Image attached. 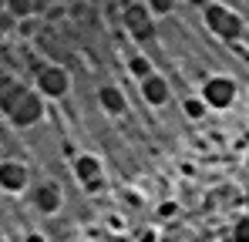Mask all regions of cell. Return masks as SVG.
<instances>
[{
    "mask_svg": "<svg viewBox=\"0 0 249 242\" xmlns=\"http://www.w3.org/2000/svg\"><path fill=\"white\" fill-rule=\"evenodd\" d=\"M44 115V101L37 91H24L17 101H14V108L7 111V118L14 121L17 128H31V124H37Z\"/></svg>",
    "mask_w": 249,
    "mask_h": 242,
    "instance_id": "3",
    "label": "cell"
},
{
    "mask_svg": "<svg viewBox=\"0 0 249 242\" xmlns=\"http://www.w3.org/2000/svg\"><path fill=\"white\" fill-rule=\"evenodd\" d=\"M0 10H3V0H0Z\"/></svg>",
    "mask_w": 249,
    "mask_h": 242,
    "instance_id": "17",
    "label": "cell"
},
{
    "mask_svg": "<svg viewBox=\"0 0 249 242\" xmlns=\"http://www.w3.org/2000/svg\"><path fill=\"white\" fill-rule=\"evenodd\" d=\"M202 98H206V104H212V108H229L232 98H236V84L226 81V78H212L206 84V91H202Z\"/></svg>",
    "mask_w": 249,
    "mask_h": 242,
    "instance_id": "5",
    "label": "cell"
},
{
    "mask_svg": "<svg viewBox=\"0 0 249 242\" xmlns=\"http://www.w3.org/2000/svg\"><path fill=\"white\" fill-rule=\"evenodd\" d=\"M71 87V78L61 64H41L37 68V94L41 98H64Z\"/></svg>",
    "mask_w": 249,
    "mask_h": 242,
    "instance_id": "2",
    "label": "cell"
},
{
    "mask_svg": "<svg viewBox=\"0 0 249 242\" xmlns=\"http://www.w3.org/2000/svg\"><path fill=\"white\" fill-rule=\"evenodd\" d=\"M0 185H3L7 192H20V189L27 185V168L17 165V161H3V165H0Z\"/></svg>",
    "mask_w": 249,
    "mask_h": 242,
    "instance_id": "6",
    "label": "cell"
},
{
    "mask_svg": "<svg viewBox=\"0 0 249 242\" xmlns=\"http://www.w3.org/2000/svg\"><path fill=\"white\" fill-rule=\"evenodd\" d=\"M189 115L199 118V115H202V104H199V101H189Z\"/></svg>",
    "mask_w": 249,
    "mask_h": 242,
    "instance_id": "15",
    "label": "cell"
},
{
    "mask_svg": "<svg viewBox=\"0 0 249 242\" xmlns=\"http://www.w3.org/2000/svg\"><path fill=\"white\" fill-rule=\"evenodd\" d=\"M34 202H37V208H41V212H54V208L61 205V192H57L54 185H37Z\"/></svg>",
    "mask_w": 249,
    "mask_h": 242,
    "instance_id": "9",
    "label": "cell"
},
{
    "mask_svg": "<svg viewBox=\"0 0 249 242\" xmlns=\"http://www.w3.org/2000/svg\"><path fill=\"white\" fill-rule=\"evenodd\" d=\"M47 7V0H3V10L7 14H14L17 20H27V17H34L37 10Z\"/></svg>",
    "mask_w": 249,
    "mask_h": 242,
    "instance_id": "8",
    "label": "cell"
},
{
    "mask_svg": "<svg viewBox=\"0 0 249 242\" xmlns=\"http://www.w3.org/2000/svg\"><path fill=\"white\" fill-rule=\"evenodd\" d=\"M124 27H128V34L135 40H152L155 37V14L148 7H142V3H131L124 10Z\"/></svg>",
    "mask_w": 249,
    "mask_h": 242,
    "instance_id": "4",
    "label": "cell"
},
{
    "mask_svg": "<svg viewBox=\"0 0 249 242\" xmlns=\"http://www.w3.org/2000/svg\"><path fill=\"white\" fill-rule=\"evenodd\" d=\"M172 7H175V0H148V10H152V14H159V17H165Z\"/></svg>",
    "mask_w": 249,
    "mask_h": 242,
    "instance_id": "13",
    "label": "cell"
},
{
    "mask_svg": "<svg viewBox=\"0 0 249 242\" xmlns=\"http://www.w3.org/2000/svg\"><path fill=\"white\" fill-rule=\"evenodd\" d=\"M142 94H145V101L148 104H165L168 101V81L159 78V74H148V78H142Z\"/></svg>",
    "mask_w": 249,
    "mask_h": 242,
    "instance_id": "7",
    "label": "cell"
},
{
    "mask_svg": "<svg viewBox=\"0 0 249 242\" xmlns=\"http://www.w3.org/2000/svg\"><path fill=\"white\" fill-rule=\"evenodd\" d=\"M206 24L212 34H219V37L232 40L243 34V17L239 14H232L229 7H222V3H209L206 7Z\"/></svg>",
    "mask_w": 249,
    "mask_h": 242,
    "instance_id": "1",
    "label": "cell"
},
{
    "mask_svg": "<svg viewBox=\"0 0 249 242\" xmlns=\"http://www.w3.org/2000/svg\"><path fill=\"white\" fill-rule=\"evenodd\" d=\"M196 3H202V0H196Z\"/></svg>",
    "mask_w": 249,
    "mask_h": 242,
    "instance_id": "18",
    "label": "cell"
},
{
    "mask_svg": "<svg viewBox=\"0 0 249 242\" xmlns=\"http://www.w3.org/2000/svg\"><path fill=\"white\" fill-rule=\"evenodd\" d=\"M101 104L111 111V115H122L124 111V98L118 87H101Z\"/></svg>",
    "mask_w": 249,
    "mask_h": 242,
    "instance_id": "10",
    "label": "cell"
},
{
    "mask_svg": "<svg viewBox=\"0 0 249 242\" xmlns=\"http://www.w3.org/2000/svg\"><path fill=\"white\" fill-rule=\"evenodd\" d=\"M128 68H131V74H135V78H148V74H152V64H148L145 57H131V64H128Z\"/></svg>",
    "mask_w": 249,
    "mask_h": 242,
    "instance_id": "12",
    "label": "cell"
},
{
    "mask_svg": "<svg viewBox=\"0 0 249 242\" xmlns=\"http://www.w3.org/2000/svg\"><path fill=\"white\" fill-rule=\"evenodd\" d=\"M20 20L14 17V14H7V10H0V34H7V31H14Z\"/></svg>",
    "mask_w": 249,
    "mask_h": 242,
    "instance_id": "14",
    "label": "cell"
},
{
    "mask_svg": "<svg viewBox=\"0 0 249 242\" xmlns=\"http://www.w3.org/2000/svg\"><path fill=\"white\" fill-rule=\"evenodd\" d=\"M47 3H61V7H64V3H71V0H47Z\"/></svg>",
    "mask_w": 249,
    "mask_h": 242,
    "instance_id": "16",
    "label": "cell"
},
{
    "mask_svg": "<svg viewBox=\"0 0 249 242\" xmlns=\"http://www.w3.org/2000/svg\"><path fill=\"white\" fill-rule=\"evenodd\" d=\"M74 168H78V175H81L88 185H94V182H98V175H101V168H98V161H94V158H78Z\"/></svg>",
    "mask_w": 249,
    "mask_h": 242,
    "instance_id": "11",
    "label": "cell"
}]
</instances>
